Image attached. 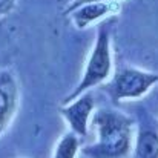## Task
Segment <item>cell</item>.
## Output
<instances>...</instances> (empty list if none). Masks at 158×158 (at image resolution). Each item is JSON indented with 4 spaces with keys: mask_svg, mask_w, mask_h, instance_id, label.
Returning a JSON list of instances; mask_svg holds the SVG:
<instances>
[{
    "mask_svg": "<svg viewBox=\"0 0 158 158\" xmlns=\"http://www.w3.org/2000/svg\"><path fill=\"white\" fill-rule=\"evenodd\" d=\"M91 2H117V0H71V2L66 5V8L63 9V14L66 15L68 12H71V11H72V9H75L77 6L85 5V3H91Z\"/></svg>",
    "mask_w": 158,
    "mask_h": 158,
    "instance_id": "30bf717a",
    "label": "cell"
},
{
    "mask_svg": "<svg viewBox=\"0 0 158 158\" xmlns=\"http://www.w3.org/2000/svg\"><path fill=\"white\" fill-rule=\"evenodd\" d=\"M158 83V74L134 66L117 69L107 80L105 89L114 103L123 100H138Z\"/></svg>",
    "mask_w": 158,
    "mask_h": 158,
    "instance_id": "3957f363",
    "label": "cell"
},
{
    "mask_svg": "<svg viewBox=\"0 0 158 158\" xmlns=\"http://www.w3.org/2000/svg\"><path fill=\"white\" fill-rule=\"evenodd\" d=\"M120 11L118 2H91L77 6L71 12L66 14V17L71 19L72 25L77 29H86L94 23H98L102 19H106L112 14H117Z\"/></svg>",
    "mask_w": 158,
    "mask_h": 158,
    "instance_id": "8992f818",
    "label": "cell"
},
{
    "mask_svg": "<svg viewBox=\"0 0 158 158\" xmlns=\"http://www.w3.org/2000/svg\"><path fill=\"white\" fill-rule=\"evenodd\" d=\"M112 75V48H110V32L106 25L98 26L95 43L91 49V54L86 60V66L83 71V75L77 86L72 89L71 94H68L61 105H68L81 94L92 91L95 86L107 81Z\"/></svg>",
    "mask_w": 158,
    "mask_h": 158,
    "instance_id": "7a4b0ae2",
    "label": "cell"
},
{
    "mask_svg": "<svg viewBox=\"0 0 158 158\" xmlns=\"http://www.w3.org/2000/svg\"><path fill=\"white\" fill-rule=\"evenodd\" d=\"M78 151H80V137H77L72 132H68L58 140L52 158H77Z\"/></svg>",
    "mask_w": 158,
    "mask_h": 158,
    "instance_id": "ba28073f",
    "label": "cell"
},
{
    "mask_svg": "<svg viewBox=\"0 0 158 158\" xmlns=\"http://www.w3.org/2000/svg\"><path fill=\"white\" fill-rule=\"evenodd\" d=\"M15 5H17V0H0V19L11 14L14 11Z\"/></svg>",
    "mask_w": 158,
    "mask_h": 158,
    "instance_id": "9c48e42d",
    "label": "cell"
},
{
    "mask_svg": "<svg viewBox=\"0 0 158 158\" xmlns=\"http://www.w3.org/2000/svg\"><path fill=\"white\" fill-rule=\"evenodd\" d=\"M95 109V100L94 92L88 91L72 100L68 105L60 106V115L68 123L72 134L77 137H88L89 132V123L92 120V114Z\"/></svg>",
    "mask_w": 158,
    "mask_h": 158,
    "instance_id": "277c9868",
    "label": "cell"
},
{
    "mask_svg": "<svg viewBox=\"0 0 158 158\" xmlns=\"http://www.w3.org/2000/svg\"><path fill=\"white\" fill-rule=\"evenodd\" d=\"M92 124L97 131V141L85 146L86 158H126L134 144V123L131 117L112 110L98 109L92 114Z\"/></svg>",
    "mask_w": 158,
    "mask_h": 158,
    "instance_id": "6da1fadb",
    "label": "cell"
},
{
    "mask_svg": "<svg viewBox=\"0 0 158 158\" xmlns=\"http://www.w3.org/2000/svg\"><path fill=\"white\" fill-rule=\"evenodd\" d=\"M20 102V89L11 69H0V135L11 126Z\"/></svg>",
    "mask_w": 158,
    "mask_h": 158,
    "instance_id": "5b68a950",
    "label": "cell"
},
{
    "mask_svg": "<svg viewBox=\"0 0 158 158\" xmlns=\"http://www.w3.org/2000/svg\"><path fill=\"white\" fill-rule=\"evenodd\" d=\"M137 158H158V135L154 131H141L135 143Z\"/></svg>",
    "mask_w": 158,
    "mask_h": 158,
    "instance_id": "52a82bcc",
    "label": "cell"
}]
</instances>
